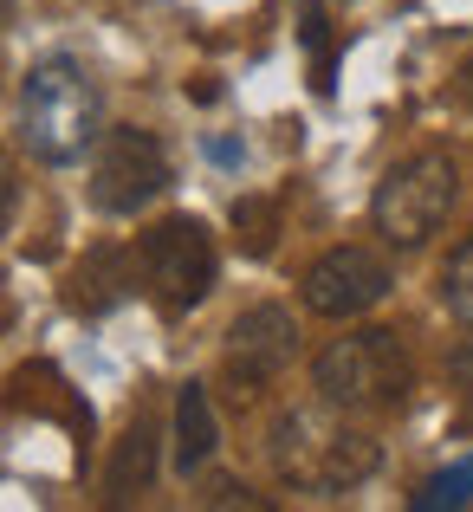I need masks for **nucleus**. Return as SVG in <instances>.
<instances>
[{
  "instance_id": "nucleus-1",
  "label": "nucleus",
  "mask_w": 473,
  "mask_h": 512,
  "mask_svg": "<svg viewBox=\"0 0 473 512\" xmlns=\"http://www.w3.org/2000/svg\"><path fill=\"white\" fill-rule=\"evenodd\" d=\"M376 461H383L376 435L337 422L324 396H318V409H286L273 422V467H279V480H292V487L344 493V487H357V480H370Z\"/></svg>"
},
{
  "instance_id": "nucleus-2",
  "label": "nucleus",
  "mask_w": 473,
  "mask_h": 512,
  "mask_svg": "<svg viewBox=\"0 0 473 512\" xmlns=\"http://www.w3.org/2000/svg\"><path fill=\"white\" fill-rule=\"evenodd\" d=\"M20 137L39 163H78L98 143V85L78 59H39L20 85Z\"/></svg>"
},
{
  "instance_id": "nucleus-3",
  "label": "nucleus",
  "mask_w": 473,
  "mask_h": 512,
  "mask_svg": "<svg viewBox=\"0 0 473 512\" xmlns=\"http://www.w3.org/2000/svg\"><path fill=\"white\" fill-rule=\"evenodd\" d=\"M312 383L344 415H389L415 396V363L396 331L376 325V331H357V338H337L312 363Z\"/></svg>"
},
{
  "instance_id": "nucleus-4",
  "label": "nucleus",
  "mask_w": 473,
  "mask_h": 512,
  "mask_svg": "<svg viewBox=\"0 0 473 512\" xmlns=\"http://www.w3.org/2000/svg\"><path fill=\"white\" fill-rule=\"evenodd\" d=\"M454 195H461V169H454V156H441V150L409 156V163L389 169L383 188H376V234L396 240V247H422V240L448 221Z\"/></svg>"
},
{
  "instance_id": "nucleus-5",
  "label": "nucleus",
  "mask_w": 473,
  "mask_h": 512,
  "mask_svg": "<svg viewBox=\"0 0 473 512\" xmlns=\"http://www.w3.org/2000/svg\"><path fill=\"white\" fill-rule=\"evenodd\" d=\"M143 279H150L156 305L169 318L195 312V305L208 299V286H214V240H208V227H201L195 214L156 221L150 234H143Z\"/></svg>"
},
{
  "instance_id": "nucleus-6",
  "label": "nucleus",
  "mask_w": 473,
  "mask_h": 512,
  "mask_svg": "<svg viewBox=\"0 0 473 512\" xmlns=\"http://www.w3.org/2000/svg\"><path fill=\"white\" fill-rule=\"evenodd\" d=\"M169 188V156L150 130H104L98 156H91V201L104 214H137Z\"/></svg>"
},
{
  "instance_id": "nucleus-7",
  "label": "nucleus",
  "mask_w": 473,
  "mask_h": 512,
  "mask_svg": "<svg viewBox=\"0 0 473 512\" xmlns=\"http://www.w3.org/2000/svg\"><path fill=\"white\" fill-rule=\"evenodd\" d=\"M292 357H299V325H292L286 305H253L227 331V383H234V396L266 389Z\"/></svg>"
},
{
  "instance_id": "nucleus-8",
  "label": "nucleus",
  "mask_w": 473,
  "mask_h": 512,
  "mask_svg": "<svg viewBox=\"0 0 473 512\" xmlns=\"http://www.w3.org/2000/svg\"><path fill=\"white\" fill-rule=\"evenodd\" d=\"M383 292H389V266L376 260L370 247H331L324 260H312V273H305V305H312L318 318H357V312H370Z\"/></svg>"
},
{
  "instance_id": "nucleus-9",
  "label": "nucleus",
  "mask_w": 473,
  "mask_h": 512,
  "mask_svg": "<svg viewBox=\"0 0 473 512\" xmlns=\"http://www.w3.org/2000/svg\"><path fill=\"white\" fill-rule=\"evenodd\" d=\"M214 441H221V428H214V402L201 383H188L182 396H175V467L182 474H201L214 454Z\"/></svg>"
},
{
  "instance_id": "nucleus-10",
  "label": "nucleus",
  "mask_w": 473,
  "mask_h": 512,
  "mask_svg": "<svg viewBox=\"0 0 473 512\" xmlns=\"http://www.w3.org/2000/svg\"><path fill=\"white\" fill-rule=\"evenodd\" d=\"M150 480H156V428L130 422V435L117 441V454H111L104 493H111V500H137V493H150Z\"/></svg>"
},
{
  "instance_id": "nucleus-11",
  "label": "nucleus",
  "mask_w": 473,
  "mask_h": 512,
  "mask_svg": "<svg viewBox=\"0 0 473 512\" xmlns=\"http://www.w3.org/2000/svg\"><path fill=\"white\" fill-rule=\"evenodd\" d=\"M234 234H240V247L260 260V253H273V240H279V201H266V195H240L234 201Z\"/></svg>"
},
{
  "instance_id": "nucleus-12",
  "label": "nucleus",
  "mask_w": 473,
  "mask_h": 512,
  "mask_svg": "<svg viewBox=\"0 0 473 512\" xmlns=\"http://www.w3.org/2000/svg\"><path fill=\"white\" fill-rule=\"evenodd\" d=\"M441 299H448V312L461 318V325H473V240H461L454 260L441 266Z\"/></svg>"
},
{
  "instance_id": "nucleus-13",
  "label": "nucleus",
  "mask_w": 473,
  "mask_h": 512,
  "mask_svg": "<svg viewBox=\"0 0 473 512\" xmlns=\"http://www.w3.org/2000/svg\"><path fill=\"white\" fill-rule=\"evenodd\" d=\"M467 500H473V454H467L461 467H448V474H435L409 506L415 512H441V506H467Z\"/></svg>"
},
{
  "instance_id": "nucleus-14",
  "label": "nucleus",
  "mask_w": 473,
  "mask_h": 512,
  "mask_svg": "<svg viewBox=\"0 0 473 512\" xmlns=\"http://www.w3.org/2000/svg\"><path fill=\"white\" fill-rule=\"evenodd\" d=\"M299 20H305V46H312V59H318V91H331V26H324L318 7H305Z\"/></svg>"
},
{
  "instance_id": "nucleus-15",
  "label": "nucleus",
  "mask_w": 473,
  "mask_h": 512,
  "mask_svg": "<svg viewBox=\"0 0 473 512\" xmlns=\"http://www.w3.org/2000/svg\"><path fill=\"white\" fill-rule=\"evenodd\" d=\"M7 214H13V163L0 150V227H7Z\"/></svg>"
},
{
  "instance_id": "nucleus-16",
  "label": "nucleus",
  "mask_w": 473,
  "mask_h": 512,
  "mask_svg": "<svg viewBox=\"0 0 473 512\" xmlns=\"http://www.w3.org/2000/svg\"><path fill=\"white\" fill-rule=\"evenodd\" d=\"M454 98H461V104H467V111H473V59L461 65V78H454Z\"/></svg>"
},
{
  "instance_id": "nucleus-17",
  "label": "nucleus",
  "mask_w": 473,
  "mask_h": 512,
  "mask_svg": "<svg viewBox=\"0 0 473 512\" xmlns=\"http://www.w3.org/2000/svg\"><path fill=\"white\" fill-rule=\"evenodd\" d=\"M0 318H7V305H0Z\"/></svg>"
}]
</instances>
